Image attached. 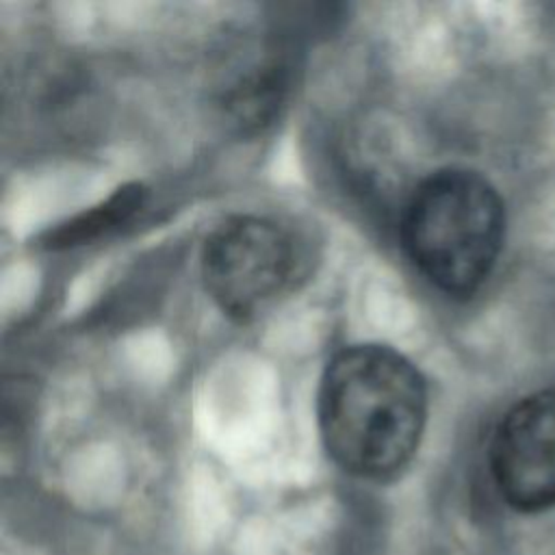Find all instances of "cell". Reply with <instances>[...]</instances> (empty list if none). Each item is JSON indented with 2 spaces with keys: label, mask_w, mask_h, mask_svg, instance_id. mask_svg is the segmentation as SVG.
Instances as JSON below:
<instances>
[{
  "label": "cell",
  "mask_w": 555,
  "mask_h": 555,
  "mask_svg": "<svg viewBox=\"0 0 555 555\" xmlns=\"http://www.w3.org/2000/svg\"><path fill=\"white\" fill-rule=\"evenodd\" d=\"M427 390L418 369L384 345L338 351L319 386V427L332 460L345 470L384 479L418 449Z\"/></svg>",
  "instance_id": "6da1fadb"
},
{
  "label": "cell",
  "mask_w": 555,
  "mask_h": 555,
  "mask_svg": "<svg viewBox=\"0 0 555 555\" xmlns=\"http://www.w3.org/2000/svg\"><path fill=\"white\" fill-rule=\"evenodd\" d=\"M503 230V202L486 178L468 169H440L410 195L401 245L436 288L470 295L490 275Z\"/></svg>",
  "instance_id": "7a4b0ae2"
},
{
  "label": "cell",
  "mask_w": 555,
  "mask_h": 555,
  "mask_svg": "<svg viewBox=\"0 0 555 555\" xmlns=\"http://www.w3.org/2000/svg\"><path fill=\"white\" fill-rule=\"evenodd\" d=\"M293 269L291 236L264 217H228L204 241V286L212 301L236 321L264 310L286 288Z\"/></svg>",
  "instance_id": "3957f363"
},
{
  "label": "cell",
  "mask_w": 555,
  "mask_h": 555,
  "mask_svg": "<svg viewBox=\"0 0 555 555\" xmlns=\"http://www.w3.org/2000/svg\"><path fill=\"white\" fill-rule=\"evenodd\" d=\"M490 473L507 505L520 512L555 505V390L525 397L501 418Z\"/></svg>",
  "instance_id": "277c9868"
}]
</instances>
